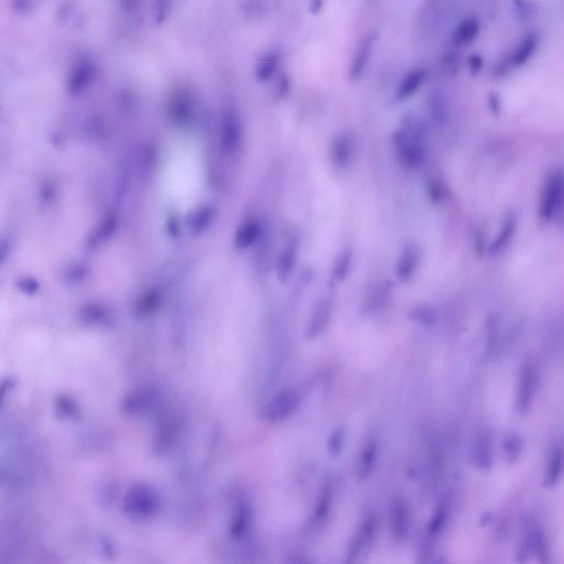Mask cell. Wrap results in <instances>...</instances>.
<instances>
[{
  "label": "cell",
  "instance_id": "obj_1",
  "mask_svg": "<svg viewBox=\"0 0 564 564\" xmlns=\"http://www.w3.org/2000/svg\"><path fill=\"white\" fill-rule=\"evenodd\" d=\"M393 148L399 164L406 169L419 170L428 158L427 136L423 123L418 119H405L393 134Z\"/></svg>",
  "mask_w": 564,
  "mask_h": 564
},
{
  "label": "cell",
  "instance_id": "obj_2",
  "mask_svg": "<svg viewBox=\"0 0 564 564\" xmlns=\"http://www.w3.org/2000/svg\"><path fill=\"white\" fill-rule=\"evenodd\" d=\"M302 401V395L295 388H285L268 401L265 407L264 416L268 421L281 422L297 412Z\"/></svg>",
  "mask_w": 564,
  "mask_h": 564
},
{
  "label": "cell",
  "instance_id": "obj_3",
  "mask_svg": "<svg viewBox=\"0 0 564 564\" xmlns=\"http://www.w3.org/2000/svg\"><path fill=\"white\" fill-rule=\"evenodd\" d=\"M539 47V36L535 32H529L522 38L516 48L508 56L496 65V75H506L510 70L518 69L527 64L535 56Z\"/></svg>",
  "mask_w": 564,
  "mask_h": 564
},
{
  "label": "cell",
  "instance_id": "obj_4",
  "mask_svg": "<svg viewBox=\"0 0 564 564\" xmlns=\"http://www.w3.org/2000/svg\"><path fill=\"white\" fill-rule=\"evenodd\" d=\"M334 312V300L331 297H325L315 304L308 318L306 327V336L315 338L327 330L332 320Z\"/></svg>",
  "mask_w": 564,
  "mask_h": 564
},
{
  "label": "cell",
  "instance_id": "obj_5",
  "mask_svg": "<svg viewBox=\"0 0 564 564\" xmlns=\"http://www.w3.org/2000/svg\"><path fill=\"white\" fill-rule=\"evenodd\" d=\"M299 249H300V244L297 238H291L290 240H288L285 246L281 248L277 260H276V265H274L276 274L281 283H287L295 274L297 264H298Z\"/></svg>",
  "mask_w": 564,
  "mask_h": 564
},
{
  "label": "cell",
  "instance_id": "obj_6",
  "mask_svg": "<svg viewBox=\"0 0 564 564\" xmlns=\"http://www.w3.org/2000/svg\"><path fill=\"white\" fill-rule=\"evenodd\" d=\"M422 255L419 246L416 243H408L399 253L395 265V276L399 281L407 283L417 274Z\"/></svg>",
  "mask_w": 564,
  "mask_h": 564
},
{
  "label": "cell",
  "instance_id": "obj_7",
  "mask_svg": "<svg viewBox=\"0 0 564 564\" xmlns=\"http://www.w3.org/2000/svg\"><path fill=\"white\" fill-rule=\"evenodd\" d=\"M355 143L353 139L345 134L338 135L331 143V161L338 169H347L353 162Z\"/></svg>",
  "mask_w": 564,
  "mask_h": 564
},
{
  "label": "cell",
  "instance_id": "obj_8",
  "mask_svg": "<svg viewBox=\"0 0 564 564\" xmlns=\"http://www.w3.org/2000/svg\"><path fill=\"white\" fill-rule=\"evenodd\" d=\"M425 79H427V71L423 68H414V69L410 70L408 73L405 74V77L401 79L397 86L395 94V100L404 102L416 95L418 91L425 84Z\"/></svg>",
  "mask_w": 564,
  "mask_h": 564
},
{
  "label": "cell",
  "instance_id": "obj_9",
  "mask_svg": "<svg viewBox=\"0 0 564 564\" xmlns=\"http://www.w3.org/2000/svg\"><path fill=\"white\" fill-rule=\"evenodd\" d=\"M375 36H367L361 40L359 48L356 50L353 58H352L351 68H350V77L352 79H357L365 73L368 64L372 60L373 52L375 47Z\"/></svg>",
  "mask_w": 564,
  "mask_h": 564
},
{
  "label": "cell",
  "instance_id": "obj_10",
  "mask_svg": "<svg viewBox=\"0 0 564 564\" xmlns=\"http://www.w3.org/2000/svg\"><path fill=\"white\" fill-rule=\"evenodd\" d=\"M409 507L404 499H393L391 509V527L395 539L406 538L410 526V515Z\"/></svg>",
  "mask_w": 564,
  "mask_h": 564
},
{
  "label": "cell",
  "instance_id": "obj_11",
  "mask_svg": "<svg viewBox=\"0 0 564 564\" xmlns=\"http://www.w3.org/2000/svg\"><path fill=\"white\" fill-rule=\"evenodd\" d=\"M480 24L478 18L469 17L462 20L452 36V41L456 47H465L474 42L480 35Z\"/></svg>",
  "mask_w": 564,
  "mask_h": 564
},
{
  "label": "cell",
  "instance_id": "obj_12",
  "mask_svg": "<svg viewBox=\"0 0 564 564\" xmlns=\"http://www.w3.org/2000/svg\"><path fill=\"white\" fill-rule=\"evenodd\" d=\"M375 529H376V526H375L374 520H365L364 524L359 528V533L356 535L353 543H352L350 556H355L356 558V556H361V554L364 552L365 549L372 545Z\"/></svg>",
  "mask_w": 564,
  "mask_h": 564
},
{
  "label": "cell",
  "instance_id": "obj_13",
  "mask_svg": "<svg viewBox=\"0 0 564 564\" xmlns=\"http://www.w3.org/2000/svg\"><path fill=\"white\" fill-rule=\"evenodd\" d=\"M261 234H263V226L257 219L246 221L238 232L236 245L240 249L251 247L260 240Z\"/></svg>",
  "mask_w": 564,
  "mask_h": 564
},
{
  "label": "cell",
  "instance_id": "obj_14",
  "mask_svg": "<svg viewBox=\"0 0 564 564\" xmlns=\"http://www.w3.org/2000/svg\"><path fill=\"white\" fill-rule=\"evenodd\" d=\"M377 444L374 441H368L363 448L357 464V474L359 478H366L373 472L377 459Z\"/></svg>",
  "mask_w": 564,
  "mask_h": 564
},
{
  "label": "cell",
  "instance_id": "obj_15",
  "mask_svg": "<svg viewBox=\"0 0 564 564\" xmlns=\"http://www.w3.org/2000/svg\"><path fill=\"white\" fill-rule=\"evenodd\" d=\"M354 251L351 248H345L338 253L333 266L332 277L336 282H343L350 276L353 268Z\"/></svg>",
  "mask_w": 564,
  "mask_h": 564
},
{
  "label": "cell",
  "instance_id": "obj_16",
  "mask_svg": "<svg viewBox=\"0 0 564 564\" xmlns=\"http://www.w3.org/2000/svg\"><path fill=\"white\" fill-rule=\"evenodd\" d=\"M281 63V58L278 52L268 53L261 58L257 66V77L261 82H267L276 75Z\"/></svg>",
  "mask_w": 564,
  "mask_h": 564
},
{
  "label": "cell",
  "instance_id": "obj_17",
  "mask_svg": "<svg viewBox=\"0 0 564 564\" xmlns=\"http://www.w3.org/2000/svg\"><path fill=\"white\" fill-rule=\"evenodd\" d=\"M512 11L518 22H528L535 16L537 5L535 0H512Z\"/></svg>",
  "mask_w": 564,
  "mask_h": 564
},
{
  "label": "cell",
  "instance_id": "obj_18",
  "mask_svg": "<svg viewBox=\"0 0 564 564\" xmlns=\"http://www.w3.org/2000/svg\"><path fill=\"white\" fill-rule=\"evenodd\" d=\"M345 442V431L343 428L338 427L333 431L327 441V451L330 455L338 456L342 452Z\"/></svg>",
  "mask_w": 564,
  "mask_h": 564
},
{
  "label": "cell",
  "instance_id": "obj_19",
  "mask_svg": "<svg viewBox=\"0 0 564 564\" xmlns=\"http://www.w3.org/2000/svg\"><path fill=\"white\" fill-rule=\"evenodd\" d=\"M412 319L421 324L429 325L434 321V312L429 306H417L412 312Z\"/></svg>",
  "mask_w": 564,
  "mask_h": 564
},
{
  "label": "cell",
  "instance_id": "obj_20",
  "mask_svg": "<svg viewBox=\"0 0 564 564\" xmlns=\"http://www.w3.org/2000/svg\"><path fill=\"white\" fill-rule=\"evenodd\" d=\"M469 70L473 75H478L483 68V58L480 56H473L469 60Z\"/></svg>",
  "mask_w": 564,
  "mask_h": 564
}]
</instances>
